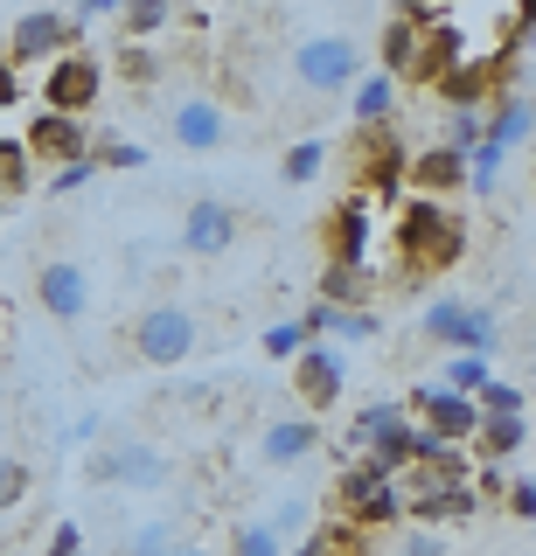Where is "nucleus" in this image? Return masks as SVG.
Segmentation results:
<instances>
[{
	"label": "nucleus",
	"mask_w": 536,
	"mask_h": 556,
	"mask_svg": "<svg viewBox=\"0 0 536 556\" xmlns=\"http://www.w3.org/2000/svg\"><path fill=\"white\" fill-rule=\"evenodd\" d=\"M404 181H411L404 195H432V202H439V195H453V188H466V161L453 147H425V153L404 161Z\"/></svg>",
	"instance_id": "aec40b11"
},
{
	"label": "nucleus",
	"mask_w": 536,
	"mask_h": 556,
	"mask_svg": "<svg viewBox=\"0 0 536 556\" xmlns=\"http://www.w3.org/2000/svg\"><path fill=\"white\" fill-rule=\"evenodd\" d=\"M71 49H84V22L77 14H57V8H28V14H14V35H8V63L22 70V63H57V56H71Z\"/></svg>",
	"instance_id": "1a4fd4ad"
},
{
	"label": "nucleus",
	"mask_w": 536,
	"mask_h": 556,
	"mask_svg": "<svg viewBox=\"0 0 536 556\" xmlns=\"http://www.w3.org/2000/svg\"><path fill=\"white\" fill-rule=\"evenodd\" d=\"M265 529H272V535H279V543L292 549V543H300V535H307V529H314V508H307V501H300V494H286V501H272V515H265Z\"/></svg>",
	"instance_id": "7c9ffc66"
},
{
	"label": "nucleus",
	"mask_w": 536,
	"mask_h": 556,
	"mask_svg": "<svg viewBox=\"0 0 536 556\" xmlns=\"http://www.w3.org/2000/svg\"><path fill=\"white\" fill-rule=\"evenodd\" d=\"M175 543H182V529L161 515V521H140V529H133L126 543H119V556H167Z\"/></svg>",
	"instance_id": "473e14b6"
},
{
	"label": "nucleus",
	"mask_w": 536,
	"mask_h": 556,
	"mask_svg": "<svg viewBox=\"0 0 536 556\" xmlns=\"http://www.w3.org/2000/svg\"><path fill=\"white\" fill-rule=\"evenodd\" d=\"M466 56H474V35H466L460 14H446L439 28L419 35V63H411V84H439L446 70H460Z\"/></svg>",
	"instance_id": "dca6fc26"
},
{
	"label": "nucleus",
	"mask_w": 536,
	"mask_h": 556,
	"mask_svg": "<svg viewBox=\"0 0 536 556\" xmlns=\"http://www.w3.org/2000/svg\"><path fill=\"white\" fill-rule=\"evenodd\" d=\"M14 104H22V70L0 56V112H14Z\"/></svg>",
	"instance_id": "a18cd8bd"
},
{
	"label": "nucleus",
	"mask_w": 536,
	"mask_h": 556,
	"mask_svg": "<svg viewBox=\"0 0 536 556\" xmlns=\"http://www.w3.org/2000/svg\"><path fill=\"white\" fill-rule=\"evenodd\" d=\"M370 292H376V278L362 265H327L321 271V306H335V313H362Z\"/></svg>",
	"instance_id": "4be33fe9"
},
{
	"label": "nucleus",
	"mask_w": 536,
	"mask_h": 556,
	"mask_svg": "<svg viewBox=\"0 0 536 556\" xmlns=\"http://www.w3.org/2000/svg\"><path fill=\"white\" fill-rule=\"evenodd\" d=\"M292 396H300V410H307V417L335 410L341 396H349V362H341V348L307 341L300 355H292Z\"/></svg>",
	"instance_id": "9b49d317"
},
{
	"label": "nucleus",
	"mask_w": 536,
	"mask_h": 556,
	"mask_svg": "<svg viewBox=\"0 0 536 556\" xmlns=\"http://www.w3.org/2000/svg\"><path fill=\"white\" fill-rule=\"evenodd\" d=\"M167 22H175V0H119V28H126V42H140V35H161Z\"/></svg>",
	"instance_id": "c85d7f7f"
},
{
	"label": "nucleus",
	"mask_w": 536,
	"mask_h": 556,
	"mask_svg": "<svg viewBox=\"0 0 536 556\" xmlns=\"http://www.w3.org/2000/svg\"><path fill=\"white\" fill-rule=\"evenodd\" d=\"M376 56H384V77H390V84H404L411 63H419V28H411L404 14H390L384 35H376Z\"/></svg>",
	"instance_id": "5701e85b"
},
{
	"label": "nucleus",
	"mask_w": 536,
	"mask_h": 556,
	"mask_svg": "<svg viewBox=\"0 0 536 556\" xmlns=\"http://www.w3.org/2000/svg\"><path fill=\"white\" fill-rule=\"evenodd\" d=\"M474 410L481 417H523V382H509V376H495L488 390L474 396Z\"/></svg>",
	"instance_id": "c9c22d12"
},
{
	"label": "nucleus",
	"mask_w": 536,
	"mask_h": 556,
	"mask_svg": "<svg viewBox=\"0 0 536 556\" xmlns=\"http://www.w3.org/2000/svg\"><path fill=\"white\" fill-rule=\"evenodd\" d=\"M481 139H488L501 161H509L523 139H536V104H529V98H515V91H509V98H495V118H488V132H481Z\"/></svg>",
	"instance_id": "412c9836"
},
{
	"label": "nucleus",
	"mask_w": 536,
	"mask_h": 556,
	"mask_svg": "<svg viewBox=\"0 0 536 556\" xmlns=\"http://www.w3.org/2000/svg\"><path fill=\"white\" fill-rule=\"evenodd\" d=\"M523 439H529V417H481L474 425V452L481 459H509V452H523Z\"/></svg>",
	"instance_id": "393cba45"
},
{
	"label": "nucleus",
	"mask_w": 536,
	"mask_h": 556,
	"mask_svg": "<svg viewBox=\"0 0 536 556\" xmlns=\"http://www.w3.org/2000/svg\"><path fill=\"white\" fill-rule=\"evenodd\" d=\"M419 334L439 341V348H453V355H495V348H501V320H495V306L432 300L425 320H419Z\"/></svg>",
	"instance_id": "0eeeda50"
},
{
	"label": "nucleus",
	"mask_w": 536,
	"mask_h": 556,
	"mask_svg": "<svg viewBox=\"0 0 536 556\" xmlns=\"http://www.w3.org/2000/svg\"><path fill=\"white\" fill-rule=\"evenodd\" d=\"M28 486H36L28 459H22V452H0V515H8V508H22V501H28Z\"/></svg>",
	"instance_id": "72a5a7b5"
},
{
	"label": "nucleus",
	"mask_w": 536,
	"mask_h": 556,
	"mask_svg": "<svg viewBox=\"0 0 536 556\" xmlns=\"http://www.w3.org/2000/svg\"><path fill=\"white\" fill-rule=\"evenodd\" d=\"M397 556H446V543L432 529H404V549H397Z\"/></svg>",
	"instance_id": "c03bdc74"
},
{
	"label": "nucleus",
	"mask_w": 536,
	"mask_h": 556,
	"mask_svg": "<svg viewBox=\"0 0 536 556\" xmlns=\"http://www.w3.org/2000/svg\"><path fill=\"white\" fill-rule=\"evenodd\" d=\"M91 174H98L91 161H71V167H57V174H49V188H57V195H77V188L91 181Z\"/></svg>",
	"instance_id": "79ce46f5"
},
{
	"label": "nucleus",
	"mask_w": 536,
	"mask_h": 556,
	"mask_svg": "<svg viewBox=\"0 0 536 556\" xmlns=\"http://www.w3.org/2000/svg\"><path fill=\"white\" fill-rule=\"evenodd\" d=\"M28 181H36V161H28V147L14 132H0V202L28 195Z\"/></svg>",
	"instance_id": "cd10ccee"
},
{
	"label": "nucleus",
	"mask_w": 536,
	"mask_h": 556,
	"mask_svg": "<svg viewBox=\"0 0 536 556\" xmlns=\"http://www.w3.org/2000/svg\"><path fill=\"white\" fill-rule=\"evenodd\" d=\"M529 188H536V161H529Z\"/></svg>",
	"instance_id": "de8ad7c7"
},
{
	"label": "nucleus",
	"mask_w": 536,
	"mask_h": 556,
	"mask_svg": "<svg viewBox=\"0 0 536 556\" xmlns=\"http://www.w3.org/2000/svg\"><path fill=\"white\" fill-rule=\"evenodd\" d=\"M404 417H411V410L397 404V396H376V404H362V410H356V425H349V459H362V452L384 439L390 425H404Z\"/></svg>",
	"instance_id": "b1692460"
},
{
	"label": "nucleus",
	"mask_w": 536,
	"mask_h": 556,
	"mask_svg": "<svg viewBox=\"0 0 536 556\" xmlns=\"http://www.w3.org/2000/svg\"><path fill=\"white\" fill-rule=\"evenodd\" d=\"M349 161H356V174H362V188L356 195H370V202H404V139H397L390 126H362L356 139H349Z\"/></svg>",
	"instance_id": "6e6552de"
},
{
	"label": "nucleus",
	"mask_w": 536,
	"mask_h": 556,
	"mask_svg": "<svg viewBox=\"0 0 536 556\" xmlns=\"http://www.w3.org/2000/svg\"><path fill=\"white\" fill-rule=\"evenodd\" d=\"M481 132H488V118H481V112H453V118H446V139H439V147H453L460 161H466V153L481 147Z\"/></svg>",
	"instance_id": "e433bc0d"
},
{
	"label": "nucleus",
	"mask_w": 536,
	"mask_h": 556,
	"mask_svg": "<svg viewBox=\"0 0 536 556\" xmlns=\"http://www.w3.org/2000/svg\"><path fill=\"white\" fill-rule=\"evenodd\" d=\"M0 216H8V202H0Z\"/></svg>",
	"instance_id": "09e8293b"
},
{
	"label": "nucleus",
	"mask_w": 536,
	"mask_h": 556,
	"mask_svg": "<svg viewBox=\"0 0 536 556\" xmlns=\"http://www.w3.org/2000/svg\"><path fill=\"white\" fill-rule=\"evenodd\" d=\"M446 390H453V396H481V390H488V382H495V362L488 355H446Z\"/></svg>",
	"instance_id": "c756f323"
},
{
	"label": "nucleus",
	"mask_w": 536,
	"mask_h": 556,
	"mask_svg": "<svg viewBox=\"0 0 536 556\" xmlns=\"http://www.w3.org/2000/svg\"><path fill=\"white\" fill-rule=\"evenodd\" d=\"M230 556H286V543L265 529V515H258V521H237L230 529Z\"/></svg>",
	"instance_id": "f704fd0d"
},
{
	"label": "nucleus",
	"mask_w": 536,
	"mask_h": 556,
	"mask_svg": "<svg viewBox=\"0 0 536 556\" xmlns=\"http://www.w3.org/2000/svg\"><path fill=\"white\" fill-rule=\"evenodd\" d=\"M196 341H202V320L175 300H153V306L133 313V355L153 362V369H182L196 355Z\"/></svg>",
	"instance_id": "39448f33"
},
{
	"label": "nucleus",
	"mask_w": 536,
	"mask_h": 556,
	"mask_svg": "<svg viewBox=\"0 0 536 556\" xmlns=\"http://www.w3.org/2000/svg\"><path fill=\"white\" fill-rule=\"evenodd\" d=\"M321 237H327V265H362V271H370V243H376V202L349 188V195H341L335 208H327Z\"/></svg>",
	"instance_id": "ddd939ff"
},
{
	"label": "nucleus",
	"mask_w": 536,
	"mask_h": 556,
	"mask_svg": "<svg viewBox=\"0 0 536 556\" xmlns=\"http://www.w3.org/2000/svg\"><path fill=\"white\" fill-rule=\"evenodd\" d=\"M466 480H474V501H488V494H509V473H501L495 459H481V466H466Z\"/></svg>",
	"instance_id": "58836bf2"
},
{
	"label": "nucleus",
	"mask_w": 536,
	"mask_h": 556,
	"mask_svg": "<svg viewBox=\"0 0 536 556\" xmlns=\"http://www.w3.org/2000/svg\"><path fill=\"white\" fill-rule=\"evenodd\" d=\"M314 452H321V425L307 410L272 417L265 439H258V459H265V466H300V459H314Z\"/></svg>",
	"instance_id": "6ab92c4d"
},
{
	"label": "nucleus",
	"mask_w": 536,
	"mask_h": 556,
	"mask_svg": "<svg viewBox=\"0 0 536 556\" xmlns=\"http://www.w3.org/2000/svg\"><path fill=\"white\" fill-rule=\"evenodd\" d=\"M91 167L133 174V167H147V147H140V139H119V132H105V139H91Z\"/></svg>",
	"instance_id": "2f4dec72"
},
{
	"label": "nucleus",
	"mask_w": 536,
	"mask_h": 556,
	"mask_svg": "<svg viewBox=\"0 0 536 556\" xmlns=\"http://www.w3.org/2000/svg\"><path fill=\"white\" fill-rule=\"evenodd\" d=\"M390 251H397V265L411 278L419 271H453L466 257V223L446 216L432 195H404L397 216H390Z\"/></svg>",
	"instance_id": "f257e3e1"
},
{
	"label": "nucleus",
	"mask_w": 536,
	"mask_h": 556,
	"mask_svg": "<svg viewBox=\"0 0 536 556\" xmlns=\"http://www.w3.org/2000/svg\"><path fill=\"white\" fill-rule=\"evenodd\" d=\"M98 91H105V63L91 49H71V56H57L42 70V112H57V118H84L98 104Z\"/></svg>",
	"instance_id": "9d476101"
},
{
	"label": "nucleus",
	"mask_w": 536,
	"mask_h": 556,
	"mask_svg": "<svg viewBox=\"0 0 536 556\" xmlns=\"http://www.w3.org/2000/svg\"><path fill=\"white\" fill-rule=\"evenodd\" d=\"M501 501H509L515 521H536V480H509V494H501Z\"/></svg>",
	"instance_id": "a19ab883"
},
{
	"label": "nucleus",
	"mask_w": 536,
	"mask_h": 556,
	"mask_svg": "<svg viewBox=\"0 0 536 556\" xmlns=\"http://www.w3.org/2000/svg\"><path fill=\"white\" fill-rule=\"evenodd\" d=\"M22 147H28V161H57V167H71V161H91V132H84V118H57V112H36L22 126Z\"/></svg>",
	"instance_id": "2eb2a0df"
},
{
	"label": "nucleus",
	"mask_w": 536,
	"mask_h": 556,
	"mask_svg": "<svg viewBox=\"0 0 536 556\" xmlns=\"http://www.w3.org/2000/svg\"><path fill=\"white\" fill-rule=\"evenodd\" d=\"M237 230H245V216H237V202L223 195H196L182 216V251L188 257H223L237 243Z\"/></svg>",
	"instance_id": "4468645a"
},
{
	"label": "nucleus",
	"mask_w": 536,
	"mask_h": 556,
	"mask_svg": "<svg viewBox=\"0 0 536 556\" xmlns=\"http://www.w3.org/2000/svg\"><path fill=\"white\" fill-rule=\"evenodd\" d=\"M84 480L91 486H133V494H161L175 486V459L161 445H140V439H119V445H98L84 459Z\"/></svg>",
	"instance_id": "423d86ee"
},
{
	"label": "nucleus",
	"mask_w": 536,
	"mask_h": 556,
	"mask_svg": "<svg viewBox=\"0 0 536 556\" xmlns=\"http://www.w3.org/2000/svg\"><path fill=\"white\" fill-rule=\"evenodd\" d=\"M404 410L419 417V425L432 431L439 445H474V425H481V410H474V396H453L446 382H419V390L404 396Z\"/></svg>",
	"instance_id": "f8f14e48"
},
{
	"label": "nucleus",
	"mask_w": 536,
	"mask_h": 556,
	"mask_svg": "<svg viewBox=\"0 0 536 556\" xmlns=\"http://www.w3.org/2000/svg\"><path fill=\"white\" fill-rule=\"evenodd\" d=\"M258 348H265L272 362H292V355L307 348V327H300V320H279V327H265V341H258Z\"/></svg>",
	"instance_id": "4c0bfd02"
},
{
	"label": "nucleus",
	"mask_w": 536,
	"mask_h": 556,
	"mask_svg": "<svg viewBox=\"0 0 536 556\" xmlns=\"http://www.w3.org/2000/svg\"><path fill=\"white\" fill-rule=\"evenodd\" d=\"M175 139L188 153H223L230 147V112H223V98H182L175 104Z\"/></svg>",
	"instance_id": "a211bd4d"
},
{
	"label": "nucleus",
	"mask_w": 536,
	"mask_h": 556,
	"mask_svg": "<svg viewBox=\"0 0 536 556\" xmlns=\"http://www.w3.org/2000/svg\"><path fill=\"white\" fill-rule=\"evenodd\" d=\"M167 556H210V549H196V543H175V549H167Z\"/></svg>",
	"instance_id": "49530a36"
},
{
	"label": "nucleus",
	"mask_w": 536,
	"mask_h": 556,
	"mask_svg": "<svg viewBox=\"0 0 536 556\" xmlns=\"http://www.w3.org/2000/svg\"><path fill=\"white\" fill-rule=\"evenodd\" d=\"M36 300L49 320H84V306H91V278H84V265H71V257H49V265L36 271Z\"/></svg>",
	"instance_id": "f3484780"
},
{
	"label": "nucleus",
	"mask_w": 536,
	"mask_h": 556,
	"mask_svg": "<svg viewBox=\"0 0 536 556\" xmlns=\"http://www.w3.org/2000/svg\"><path fill=\"white\" fill-rule=\"evenodd\" d=\"M321 167H327V139H292V147L279 153V181H286V188L321 181Z\"/></svg>",
	"instance_id": "bb28decb"
},
{
	"label": "nucleus",
	"mask_w": 536,
	"mask_h": 556,
	"mask_svg": "<svg viewBox=\"0 0 536 556\" xmlns=\"http://www.w3.org/2000/svg\"><path fill=\"white\" fill-rule=\"evenodd\" d=\"M292 84L300 91H314V98H341V91H356V77H362V56H356V35H300L292 42Z\"/></svg>",
	"instance_id": "7ed1b4c3"
},
{
	"label": "nucleus",
	"mask_w": 536,
	"mask_h": 556,
	"mask_svg": "<svg viewBox=\"0 0 536 556\" xmlns=\"http://www.w3.org/2000/svg\"><path fill=\"white\" fill-rule=\"evenodd\" d=\"M335 515L349 521L356 535L397 529V521H404V508H397V480L376 473L370 459H349V466H341V480H335Z\"/></svg>",
	"instance_id": "20e7f679"
},
{
	"label": "nucleus",
	"mask_w": 536,
	"mask_h": 556,
	"mask_svg": "<svg viewBox=\"0 0 536 556\" xmlns=\"http://www.w3.org/2000/svg\"><path fill=\"white\" fill-rule=\"evenodd\" d=\"M390 112H397V84L376 70V77H356V132L362 126H390Z\"/></svg>",
	"instance_id": "a878e982"
},
{
	"label": "nucleus",
	"mask_w": 536,
	"mask_h": 556,
	"mask_svg": "<svg viewBox=\"0 0 536 556\" xmlns=\"http://www.w3.org/2000/svg\"><path fill=\"white\" fill-rule=\"evenodd\" d=\"M397 508H404L411 529H425V521H466L481 508L474 480H466V452L460 459H439V466H404L397 473Z\"/></svg>",
	"instance_id": "f03ea898"
},
{
	"label": "nucleus",
	"mask_w": 536,
	"mask_h": 556,
	"mask_svg": "<svg viewBox=\"0 0 536 556\" xmlns=\"http://www.w3.org/2000/svg\"><path fill=\"white\" fill-rule=\"evenodd\" d=\"M42 556H84V535H77V521H57L49 529V549Z\"/></svg>",
	"instance_id": "37998d69"
},
{
	"label": "nucleus",
	"mask_w": 536,
	"mask_h": 556,
	"mask_svg": "<svg viewBox=\"0 0 536 556\" xmlns=\"http://www.w3.org/2000/svg\"><path fill=\"white\" fill-rule=\"evenodd\" d=\"M119 70H126V84H153V77H161V63H153L140 42H126V56H119Z\"/></svg>",
	"instance_id": "ea45409f"
}]
</instances>
